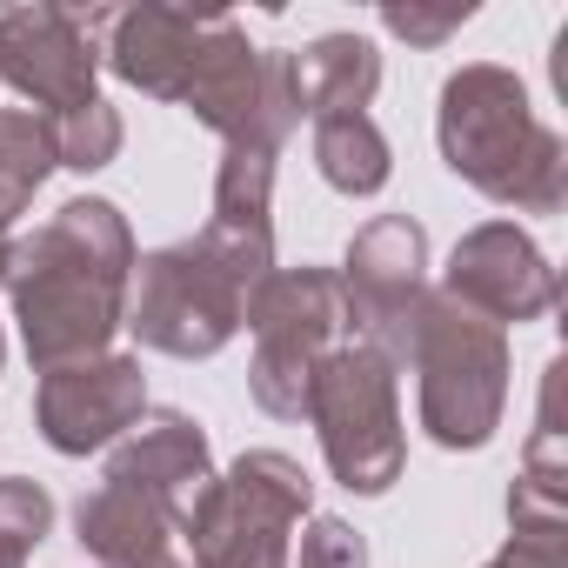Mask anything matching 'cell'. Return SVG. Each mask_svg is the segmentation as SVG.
Listing matches in <instances>:
<instances>
[{
	"instance_id": "obj_1",
	"label": "cell",
	"mask_w": 568,
	"mask_h": 568,
	"mask_svg": "<svg viewBox=\"0 0 568 568\" xmlns=\"http://www.w3.org/2000/svg\"><path fill=\"white\" fill-rule=\"evenodd\" d=\"M128 267H134V247L108 201L61 207V221L48 234H34V247L8 254L0 274L14 281L21 335L41 368H74V362L101 355V342L121 322Z\"/></svg>"
},
{
	"instance_id": "obj_2",
	"label": "cell",
	"mask_w": 568,
	"mask_h": 568,
	"mask_svg": "<svg viewBox=\"0 0 568 568\" xmlns=\"http://www.w3.org/2000/svg\"><path fill=\"white\" fill-rule=\"evenodd\" d=\"M261 281V261L221 247L214 234L187 241V247H168L154 261H141V342L148 348H168V355H214L234 322H241V302Z\"/></svg>"
},
{
	"instance_id": "obj_3",
	"label": "cell",
	"mask_w": 568,
	"mask_h": 568,
	"mask_svg": "<svg viewBox=\"0 0 568 568\" xmlns=\"http://www.w3.org/2000/svg\"><path fill=\"white\" fill-rule=\"evenodd\" d=\"M308 415L322 422L328 462L348 488L382 495L402 468V435H395V375L375 348H328L315 382H308Z\"/></svg>"
},
{
	"instance_id": "obj_4",
	"label": "cell",
	"mask_w": 568,
	"mask_h": 568,
	"mask_svg": "<svg viewBox=\"0 0 568 568\" xmlns=\"http://www.w3.org/2000/svg\"><path fill=\"white\" fill-rule=\"evenodd\" d=\"M308 508V475L288 455H247L227 481L207 488L187 541L194 568H281V528Z\"/></svg>"
},
{
	"instance_id": "obj_5",
	"label": "cell",
	"mask_w": 568,
	"mask_h": 568,
	"mask_svg": "<svg viewBox=\"0 0 568 568\" xmlns=\"http://www.w3.org/2000/svg\"><path fill=\"white\" fill-rule=\"evenodd\" d=\"M254 315V335H261V355H254V402L267 415H302L308 408V382L322 368V348L335 342L342 328V281L335 274H281L247 302Z\"/></svg>"
},
{
	"instance_id": "obj_6",
	"label": "cell",
	"mask_w": 568,
	"mask_h": 568,
	"mask_svg": "<svg viewBox=\"0 0 568 568\" xmlns=\"http://www.w3.org/2000/svg\"><path fill=\"white\" fill-rule=\"evenodd\" d=\"M415 355H422V415H428V428L455 402V448L488 442L495 408H501V342L475 322L428 328V315H415Z\"/></svg>"
},
{
	"instance_id": "obj_7",
	"label": "cell",
	"mask_w": 568,
	"mask_h": 568,
	"mask_svg": "<svg viewBox=\"0 0 568 568\" xmlns=\"http://www.w3.org/2000/svg\"><path fill=\"white\" fill-rule=\"evenodd\" d=\"M108 481L128 488V495H141L168 528L187 535L194 515H201V501H207V488H214L207 442H201V428L187 415H154V422H141L134 442H121V455L108 462Z\"/></svg>"
},
{
	"instance_id": "obj_8",
	"label": "cell",
	"mask_w": 568,
	"mask_h": 568,
	"mask_svg": "<svg viewBox=\"0 0 568 568\" xmlns=\"http://www.w3.org/2000/svg\"><path fill=\"white\" fill-rule=\"evenodd\" d=\"M141 368L108 355V362H74V368H48L41 382V428L61 455H88L101 442H114L128 422H141Z\"/></svg>"
},
{
	"instance_id": "obj_9",
	"label": "cell",
	"mask_w": 568,
	"mask_h": 568,
	"mask_svg": "<svg viewBox=\"0 0 568 568\" xmlns=\"http://www.w3.org/2000/svg\"><path fill=\"white\" fill-rule=\"evenodd\" d=\"M515 108L521 94L501 74H468L448 88V114H442V141L455 174H475L488 194H515L508 187V161H515Z\"/></svg>"
},
{
	"instance_id": "obj_10",
	"label": "cell",
	"mask_w": 568,
	"mask_h": 568,
	"mask_svg": "<svg viewBox=\"0 0 568 568\" xmlns=\"http://www.w3.org/2000/svg\"><path fill=\"white\" fill-rule=\"evenodd\" d=\"M0 74L54 101L61 114L94 101V54H81V41L68 34V14H14L0 28Z\"/></svg>"
},
{
	"instance_id": "obj_11",
	"label": "cell",
	"mask_w": 568,
	"mask_h": 568,
	"mask_svg": "<svg viewBox=\"0 0 568 568\" xmlns=\"http://www.w3.org/2000/svg\"><path fill=\"white\" fill-rule=\"evenodd\" d=\"M415 267H422V227L415 221H375L355 247H348V288L362 302L368 322H402V308L415 302Z\"/></svg>"
},
{
	"instance_id": "obj_12",
	"label": "cell",
	"mask_w": 568,
	"mask_h": 568,
	"mask_svg": "<svg viewBox=\"0 0 568 568\" xmlns=\"http://www.w3.org/2000/svg\"><path fill=\"white\" fill-rule=\"evenodd\" d=\"M81 541H88L108 568H187V561L168 548V521H161L141 495H128V488H114V481L81 501Z\"/></svg>"
},
{
	"instance_id": "obj_13",
	"label": "cell",
	"mask_w": 568,
	"mask_h": 568,
	"mask_svg": "<svg viewBox=\"0 0 568 568\" xmlns=\"http://www.w3.org/2000/svg\"><path fill=\"white\" fill-rule=\"evenodd\" d=\"M48 161H54L48 121H34V114H0V227L28 207V194L41 187Z\"/></svg>"
},
{
	"instance_id": "obj_14",
	"label": "cell",
	"mask_w": 568,
	"mask_h": 568,
	"mask_svg": "<svg viewBox=\"0 0 568 568\" xmlns=\"http://www.w3.org/2000/svg\"><path fill=\"white\" fill-rule=\"evenodd\" d=\"M322 174L348 194H375L388 181V148L362 114H328L322 121Z\"/></svg>"
},
{
	"instance_id": "obj_15",
	"label": "cell",
	"mask_w": 568,
	"mask_h": 568,
	"mask_svg": "<svg viewBox=\"0 0 568 568\" xmlns=\"http://www.w3.org/2000/svg\"><path fill=\"white\" fill-rule=\"evenodd\" d=\"M54 521V501L34 481H0V568H21Z\"/></svg>"
},
{
	"instance_id": "obj_16",
	"label": "cell",
	"mask_w": 568,
	"mask_h": 568,
	"mask_svg": "<svg viewBox=\"0 0 568 568\" xmlns=\"http://www.w3.org/2000/svg\"><path fill=\"white\" fill-rule=\"evenodd\" d=\"M48 134H54V154H61L68 168H101V161L121 148V128H114V114H108L101 101L68 108L61 121H48Z\"/></svg>"
},
{
	"instance_id": "obj_17",
	"label": "cell",
	"mask_w": 568,
	"mask_h": 568,
	"mask_svg": "<svg viewBox=\"0 0 568 568\" xmlns=\"http://www.w3.org/2000/svg\"><path fill=\"white\" fill-rule=\"evenodd\" d=\"M302 568H368V555L348 521H315L302 541Z\"/></svg>"
},
{
	"instance_id": "obj_18",
	"label": "cell",
	"mask_w": 568,
	"mask_h": 568,
	"mask_svg": "<svg viewBox=\"0 0 568 568\" xmlns=\"http://www.w3.org/2000/svg\"><path fill=\"white\" fill-rule=\"evenodd\" d=\"M0 267H8V254H0Z\"/></svg>"
}]
</instances>
